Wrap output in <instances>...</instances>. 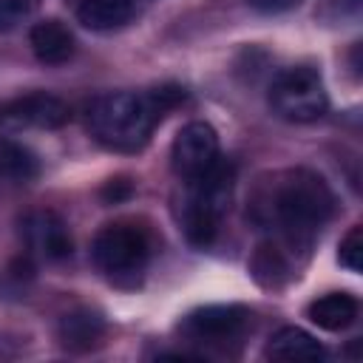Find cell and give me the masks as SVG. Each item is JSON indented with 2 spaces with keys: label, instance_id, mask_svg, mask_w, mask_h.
Instances as JSON below:
<instances>
[{
  "label": "cell",
  "instance_id": "3957f363",
  "mask_svg": "<svg viewBox=\"0 0 363 363\" xmlns=\"http://www.w3.org/2000/svg\"><path fill=\"white\" fill-rule=\"evenodd\" d=\"M184 201H182V227L193 247H210L221 230V221L233 201L235 187V167L218 159L207 173L184 182Z\"/></svg>",
  "mask_w": 363,
  "mask_h": 363
},
{
  "label": "cell",
  "instance_id": "277c9868",
  "mask_svg": "<svg viewBox=\"0 0 363 363\" xmlns=\"http://www.w3.org/2000/svg\"><path fill=\"white\" fill-rule=\"evenodd\" d=\"M150 252H153V244L147 230L133 221L105 224L91 244V258L96 269L119 286H136L142 281L150 264Z\"/></svg>",
  "mask_w": 363,
  "mask_h": 363
},
{
  "label": "cell",
  "instance_id": "5bb4252c",
  "mask_svg": "<svg viewBox=\"0 0 363 363\" xmlns=\"http://www.w3.org/2000/svg\"><path fill=\"white\" fill-rule=\"evenodd\" d=\"M306 315L315 326L326 329V332H340L346 326L354 323L357 318V298L349 292H326L320 298H315L306 306Z\"/></svg>",
  "mask_w": 363,
  "mask_h": 363
},
{
  "label": "cell",
  "instance_id": "8992f818",
  "mask_svg": "<svg viewBox=\"0 0 363 363\" xmlns=\"http://www.w3.org/2000/svg\"><path fill=\"white\" fill-rule=\"evenodd\" d=\"M252 323V312L238 306V303H210L193 309L182 320V335L193 343H207V346H227L238 340Z\"/></svg>",
  "mask_w": 363,
  "mask_h": 363
},
{
  "label": "cell",
  "instance_id": "4fadbf2b",
  "mask_svg": "<svg viewBox=\"0 0 363 363\" xmlns=\"http://www.w3.org/2000/svg\"><path fill=\"white\" fill-rule=\"evenodd\" d=\"M292 252L284 247V244H278L275 238H269L267 244H261L258 250H255V255H252V275H255V281L261 284V286H267V289H281L289 278H292Z\"/></svg>",
  "mask_w": 363,
  "mask_h": 363
},
{
  "label": "cell",
  "instance_id": "8fae6325",
  "mask_svg": "<svg viewBox=\"0 0 363 363\" xmlns=\"http://www.w3.org/2000/svg\"><path fill=\"white\" fill-rule=\"evenodd\" d=\"M264 354L272 357V360H289V363L292 360H298V363H320L326 357V349L306 329H301V326H281L269 337Z\"/></svg>",
  "mask_w": 363,
  "mask_h": 363
},
{
  "label": "cell",
  "instance_id": "7c38bea8",
  "mask_svg": "<svg viewBox=\"0 0 363 363\" xmlns=\"http://www.w3.org/2000/svg\"><path fill=\"white\" fill-rule=\"evenodd\" d=\"M57 335H60V343L71 352H88L94 349L102 335H105V320L102 315L91 312V309H77V312H68L60 318V326H57Z\"/></svg>",
  "mask_w": 363,
  "mask_h": 363
},
{
  "label": "cell",
  "instance_id": "d6986e66",
  "mask_svg": "<svg viewBox=\"0 0 363 363\" xmlns=\"http://www.w3.org/2000/svg\"><path fill=\"white\" fill-rule=\"evenodd\" d=\"M31 6L34 0H0V34L17 28L28 17Z\"/></svg>",
  "mask_w": 363,
  "mask_h": 363
},
{
  "label": "cell",
  "instance_id": "7a4b0ae2",
  "mask_svg": "<svg viewBox=\"0 0 363 363\" xmlns=\"http://www.w3.org/2000/svg\"><path fill=\"white\" fill-rule=\"evenodd\" d=\"M182 102H184V88L179 85H162L147 94H130V91L102 94L88 108V130L108 150L136 153L147 145L162 116Z\"/></svg>",
  "mask_w": 363,
  "mask_h": 363
},
{
  "label": "cell",
  "instance_id": "44dd1931",
  "mask_svg": "<svg viewBox=\"0 0 363 363\" xmlns=\"http://www.w3.org/2000/svg\"><path fill=\"white\" fill-rule=\"evenodd\" d=\"M247 6L261 11V14H281L292 6H298V0H247Z\"/></svg>",
  "mask_w": 363,
  "mask_h": 363
},
{
  "label": "cell",
  "instance_id": "9c48e42d",
  "mask_svg": "<svg viewBox=\"0 0 363 363\" xmlns=\"http://www.w3.org/2000/svg\"><path fill=\"white\" fill-rule=\"evenodd\" d=\"M20 235L26 241L28 252L40 255L45 261H62L74 250V241H71L65 221L51 210H34V213L23 216Z\"/></svg>",
  "mask_w": 363,
  "mask_h": 363
},
{
  "label": "cell",
  "instance_id": "52a82bcc",
  "mask_svg": "<svg viewBox=\"0 0 363 363\" xmlns=\"http://www.w3.org/2000/svg\"><path fill=\"white\" fill-rule=\"evenodd\" d=\"M218 162V133L207 122H187L173 145H170V164L179 179H196L207 173Z\"/></svg>",
  "mask_w": 363,
  "mask_h": 363
},
{
  "label": "cell",
  "instance_id": "6da1fadb",
  "mask_svg": "<svg viewBox=\"0 0 363 363\" xmlns=\"http://www.w3.org/2000/svg\"><path fill=\"white\" fill-rule=\"evenodd\" d=\"M335 196L329 184L306 170H286L275 176L255 204V218L272 230V238L292 255L309 252L318 230L332 218Z\"/></svg>",
  "mask_w": 363,
  "mask_h": 363
},
{
  "label": "cell",
  "instance_id": "ffe728a7",
  "mask_svg": "<svg viewBox=\"0 0 363 363\" xmlns=\"http://www.w3.org/2000/svg\"><path fill=\"white\" fill-rule=\"evenodd\" d=\"M130 182L128 179H111L105 187H102V199L108 201V204H116V201H122V199H128L130 196Z\"/></svg>",
  "mask_w": 363,
  "mask_h": 363
},
{
  "label": "cell",
  "instance_id": "2e32d148",
  "mask_svg": "<svg viewBox=\"0 0 363 363\" xmlns=\"http://www.w3.org/2000/svg\"><path fill=\"white\" fill-rule=\"evenodd\" d=\"M40 173V159L31 147L14 139L0 136V179L6 182H31Z\"/></svg>",
  "mask_w": 363,
  "mask_h": 363
},
{
  "label": "cell",
  "instance_id": "9a60e30c",
  "mask_svg": "<svg viewBox=\"0 0 363 363\" xmlns=\"http://www.w3.org/2000/svg\"><path fill=\"white\" fill-rule=\"evenodd\" d=\"M136 14V0H82L77 6V20L91 31H113L130 23Z\"/></svg>",
  "mask_w": 363,
  "mask_h": 363
},
{
  "label": "cell",
  "instance_id": "ac0fdd59",
  "mask_svg": "<svg viewBox=\"0 0 363 363\" xmlns=\"http://www.w3.org/2000/svg\"><path fill=\"white\" fill-rule=\"evenodd\" d=\"M360 3L363 0H323L320 6V20L326 23H346V20H357L360 14Z\"/></svg>",
  "mask_w": 363,
  "mask_h": 363
},
{
  "label": "cell",
  "instance_id": "5b68a950",
  "mask_svg": "<svg viewBox=\"0 0 363 363\" xmlns=\"http://www.w3.org/2000/svg\"><path fill=\"white\" fill-rule=\"evenodd\" d=\"M267 99H269V108L275 116L295 122V125L315 122L329 108L326 85H323L320 74L309 65H289V68L278 71L269 82Z\"/></svg>",
  "mask_w": 363,
  "mask_h": 363
},
{
  "label": "cell",
  "instance_id": "ba28073f",
  "mask_svg": "<svg viewBox=\"0 0 363 363\" xmlns=\"http://www.w3.org/2000/svg\"><path fill=\"white\" fill-rule=\"evenodd\" d=\"M68 122V105L45 91H31L14 99L0 102V128L23 130V128H40L54 130Z\"/></svg>",
  "mask_w": 363,
  "mask_h": 363
},
{
  "label": "cell",
  "instance_id": "30bf717a",
  "mask_svg": "<svg viewBox=\"0 0 363 363\" xmlns=\"http://www.w3.org/2000/svg\"><path fill=\"white\" fill-rule=\"evenodd\" d=\"M28 43H31V51L34 57L43 62V65H62L74 57V34L65 23L60 20H40L31 26L28 31Z\"/></svg>",
  "mask_w": 363,
  "mask_h": 363
},
{
  "label": "cell",
  "instance_id": "e0dca14e",
  "mask_svg": "<svg viewBox=\"0 0 363 363\" xmlns=\"http://www.w3.org/2000/svg\"><path fill=\"white\" fill-rule=\"evenodd\" d=\"M337 261L349 272H360L363 269V230L360 227H352L346 233V238L340 241V250H337Z\"/></svg>",
  "mask_w": 363,
  "mask_h": 363
}]
</instances>
